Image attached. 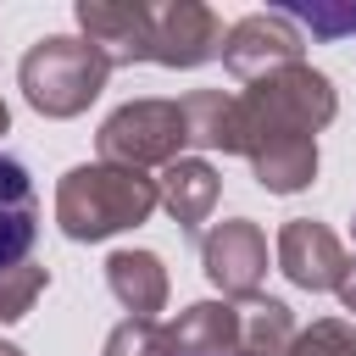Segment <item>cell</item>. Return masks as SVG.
<instances>
[{
    "label": "cell",
    "instance_id": "obj_17",
    "mask_svg": "<svg viewBox=\"0 0 356 356\" xmlns=\"http://www.w3.org/2000/svg\"><path fill=\"white\" fill-rule=\"evenodd\" d=\"M284 17L300 28V33H312V39H356V0H295V6H284Z\"/></svg>",
    "mask_w": 356,
    "mask_h": 356
},
{
    "label": "cell",
    "instance_id": "obj_19",
    "mask_svg": "<svg viewBox=\"0 0 356 356\" xmlns=\"http://www.w3.org/2000/svg\"><path fill=\"white\" fill-rule=\"evenodd\" d=\"M100 356H172L167 323H156V317H122V323L106 334Z\"/></svg>",
    "mask_w": 356,
    "mask_h": 356
},
{
    "label": "cell",
    "instance_id": "obj_22",
    "mask_svg": "<svg viewBox=\"0 0 356 356\" xmlns=\"http://www.w3.org/2000/svg\"><path fill=\"white\" fill-rule=\"evenodd\" d=\"M6 128H11V111H6V100H0V134H6Z\"/></svg>",
    "mask_w": 356,
    "mask_h": 356
},
{
    "label": "cell",
    "instance_id": "obj_14",
    "mask_svg": "<svg viewBox=\"0 0 356 356\" xmlns=\"http://www.w3.org/2000/svg\"><path fill=\"white\" fill-rule=\"evenodd\" d=\"M245 161H250V172H256V184H261L267 195H300V189H312V178H317V139H306V134L261 139Z\"/></svg>",
    "mask_w": 356,
    "mask_h": 356
},
{
    "label": "cell",
    "instance_id": "obj_7",
    "mask_svg": "<svg viewBox=\"0 0 356 356\" xmlns=\"http://www.w3.org/2000/svg\"><path fill=\"white\" fill-rule=\"evenodd\" d=\"M222 17L200 0H167V6H150V61L156 67H172V72H189V67H206L211 56H222Z\"/></svg>",
    "mask_w": 356,
    "mask_h": 356
},
{
    "label": "cell",
    "instance_id": "obj_6",
    "mask_svg": "<svg viewBox=\"0 0 356 356\" xmlns=\"http://www.w3.org/2000/svg\"><path fill=\"white\" fill-rule=\"evenodd\" d=\"M306 33L284 17V11H245L228 33H222V67L239 78V83H256L278 67H295L306 61Z\"/></svg>",
    "mask_w": 356,
    "mask_h": 356
},
{
    "label": "cell",
    "instance_id": "obj_10",
    "mask_svg": "<svg viewBox=\"0 0 356 356\" xmlns=\"http://www.w3.org/2000/svg\"><path fill=\"white\" fill-rule=\"evenodd\" d=\"M39 239V195H33V178L17 156L0 150V273L28 261Z\"/></svg>",
    "mask_w": 356,
    "mask_h": 356
},
{
    "label": "cell",
    "instance_id": "obj_3",
    "mask_svg": "<svg viewBox=\"0 0 356 356\" xmlns=\"http://www.w3.org/2000/svg\"><path fill=\"white\" fill-rule=\"evenodd\" d=\"M106 78H111V61L78 33H44L17 61V83H22L28 106L56 122L89 111V100L106 89Z\"/></svg>",
    "mask_w": 356,
    "mask_h": 356
},
{
    "label": "cell",
    "instance_id": "obj_20",
    "mask_svg": "<svg viewBox=\"0 0 356 356\" xmlns=\"http://www.w3.org/2000/svg\"><path fill=\"white\" fill-rule=\"evenodd\" d=\"M289 356H356V328L345 317H317L312 328L295 334Z\"/></svg>",
    "mask_w": 356,
    "mask_h": 356
},
{
    "label": "cell",
    "instance_id": "obj_8",
    "mask_svg": "<svg viewBox=\"0 0 356 356\" xmlns=\"http://www.w3.org/2000/svg\"><path fill=\"white\" fill-rule=\"evenodd\" d=\"M278 273L295 284V289H312V295H328L345 284L350 273V250L345 239L317 222V217H289L278 228Z\"/></svg>",
    "mask_w": 356,
    "mask_h": 356
},
{
    "label": "cell",
    "instance_id": "obj_2",
    "mask_svg": "<svg viewBox=\"0 0 356 356\" xmlns=\"http://www.w3.org/2000/svg\"><path fill=\"white\" fill-rule=\"evenodd\" d=\"M156 206H161L156 178L134 172V167H117V161H78L56 184V228L78 245L139 228V222H150Z\"/></svg>",
    "mask_w": 356,
    "mask_h": 356
},
{
    "label": "cell",
    "instance_id": "obj_13",
    "mask_svg": "<svg viewBox=\"0 0 356 356\" xmlns=\"http://www.w3.org/2000/svg\"><path fill=\"white\" fill-rule=\"evenodd\" d=\"M106 289L128 317H156L167 306V267L156 250H111L106 256Z\"/></svg>",
    "mask_w": 356,
    "mask_h": 356
},
{
    "label": "cell",
    "instance_id": "obj_1",
    "mask_svg": "<svg viewBox=\"0 0 356 356\" xmlns=\"http://www.w3.org/2000/svg\"><path fill=\"white\" fill-rule=\"evenodd\" d=\"M339 111V95H334V78L312 61H295V67H278L256 83H245L234 95V156H250L261 139H289V134H306L317 139Z\"/></svg>",
    "mask_w": 356,
    "mask_h": 356
},
{
    "label": "cell",
    "instance_id": "obj_4",
    "mask_svg": "<svg viewBox=\"0 0 356 356\" xmlns=\"http://www.w3.org/2000/svg\"><path fill=\"white\" fill-rule=\"evenodd\" d=\"M95 145H100V161H117V167H134V172L172 167L189 145L184 100H128L100 122Z\"/></svg>",
    "mask_w": 356,
    "mask_h": 356
},
{
    "label": "cell",
    "instance_id": "obj_15",
    "mask_svg": "<svg viewBox=\"0 0 356 356\" xmlns=\"http://www.w3.org/2000/svg\"><path fill=\"white\" fill-rule=\"evenodd\" d=\"M295 312L273 295L239 300V356H289L295 345Z\"/></svg>",
    "mask_w": 356,
    "mask_h": 356
},
{
    "label": "cell",
    "instance_id": "obj_23",
    "mask_svg": "<svg viewBox=\"0 0 356 356\" xmlns=\"http://www.w3.org/2000/svg\"><path fill=\"white\" fill-rule=\"evenodd\" d=\"M0 356H22V350H17V345H11V339H0Z\"/></svg>",
    "mask_w": 356,
    "mask_h": 356
},
{
    "label": "cell",
    "instance_id": "obj_16",
    "mask_svg": "<svg viewBox=\"0 0 356 356\" xmlns=\"http://www.w3.org/2000/svg\"><path fill=\"white\" fill-rule=\"evenodd\" d=\"M184 128H189V145L195 150H222L234 156V95L222 89H189L184 95Z\"/></svg>",
    "mask_w": 356,
    "mask_h": 356
},
{
    "label": "cell",
    "instance_id": "obj_12",
    "mask_svg": "<svg viewBox=\"0 0 356 356\" xmlns=\"http://www.w3.org/2000/svg\"><path fill=\"white\" fill-rule=\"evenodd\" d=\"M156 189H161V206H167V217H172L184 234H195V228H200V222L217 211L222 178H217V167H211V161H200V156H178L172 167H161Z\"/></svg>",
    "mask_w": 356,
    "mask_h": 356
},
{
    "label": "cell",
    "instance_id": "obj_9",
    "mask_svg": "<svg viewBox=\"0 0 356 356\" xmlns=\"http://www.w3.org/2000/svg\"><path fill=\"white\" fill-rule=\"evenodd\" d=\"M78 39H89L111 67L150 61V0H78Z\"/></svg>",
    "mask_w": 356,
    "mask_h": 356
},
{
    "label": "cell",
    "instance_id": "obj_5",
    "mask_svg": "<svg viewBox=\"0 0 356 356\" xmlns=\"http://www.w3.org/2000/svg\"><path fill=\"white\" fill-rule=\"evenodd\" d=\"M200 273L211 278V289H222V300H256L261 278H267V234L250 217H228V222L206 228Z\"/></svg>",
    "mask_w": 356,
    "mask_h": 356
},
{
    "label": "cell",
    "instance_id": "obj_21",
    "mask_svg": "<svg viewBox=\"0 0 356 356\" xmlns=\"http://www.w3.org/2000/svg\"><path fill=\"white\" fill-rule=\"evenodd\" d=\"M334 295H339V306H345V312L356 317V261H350V273H345V284H339Z\"/></svg>",
    "mask_w": 356,
    "mask_h": 356
},
{
    "label": "cell",
    "instance_id": "obj_18",
    "mask_svg": "<svg viewBox=\"0 0 356 356\" xmlns=\"http://www.w3.org/2000/svg\"><path fill=\"white\" fill-rule=\"evenodd\" d=\"M44 289H50L44 261H17V267H6V273H0V323H22Z\"/></svg>",
    "mask_w": 356,
    "mask_h": 356
},
{
    "label": "cell",
    "instance_id": "obj_11",
    "mask_svg": "<svg viewBox=\"0 0 356 356\" xmlns=\"http://www.w3.org/2000/svg\"><path fill=\"white\" fill-rule=\"evenodd\" d=\"M172 356H239V300H195L167 323Z\"/></svg>",
    "mask_w": 356,
    "mask_h": 356
}]
</instances>
